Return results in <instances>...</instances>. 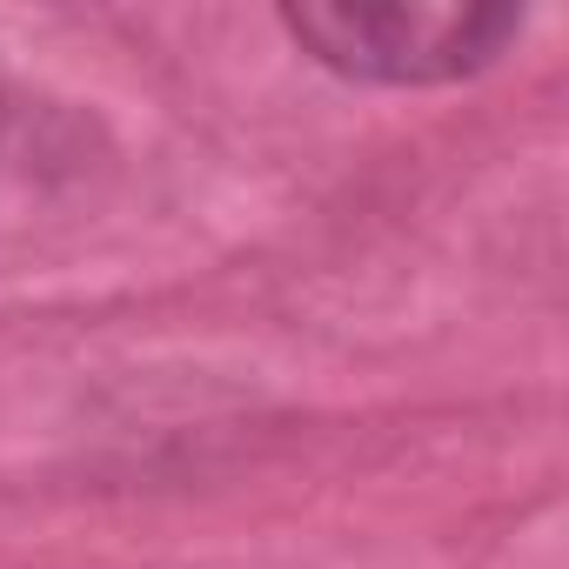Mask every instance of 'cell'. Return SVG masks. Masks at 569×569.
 Masks as SVG:
<instances>
[{
  "instance_id": "cell-1",
  "label": "cell",
  "mask_w": 569,
  "mask_h": 569,
  "mask_svg": "<svg viewBox=\"0 0 569 569\" xmlns=\"http://www.w3.org/2000/svg\"><path fill=\"white\" fill-rule=\"evenodd\" d=\"M281 28L296 34L322 68L382 88H436L469 81L522 34V8H429V0H322L289 8Z\"/></svg>"
}]
</instances>
